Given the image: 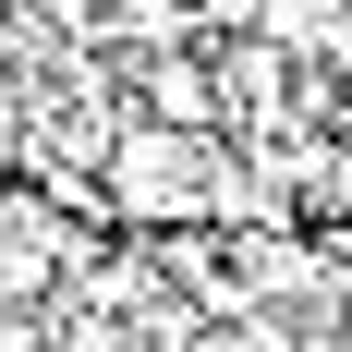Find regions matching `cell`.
I'll return each instance as SVG.
<instances>
[{
    "label": "cell",
    "instance_id": "obj_1",
    "mask_svg": "<svg viewBox=\"0 0 352 352\" xmlns=\"http://www.w3.org/2000/svg\"><path fill=\"white\" fill-rule=\"evenodd\" d=\"M134 85H146V122H158V134H219V73H207V49H158Z\"/></svg>",
    "mask_w": 352,
    "mask_h": 352
},
{
    "label": "cell",
    "instance_id": "obj_2",
    "mask_svg": "<svg viewBox=\"0 0 352 352\" xmlns=\"http://www.w3.org/2000/svg\"><path fill=\"white\" fill-rule=\"evenodd\" d=\"M316 352H352V292L328 304V340H316Z\"/></svg>",
    "mask_w": 352,
    "mask_h": 352
}]
</instances>
